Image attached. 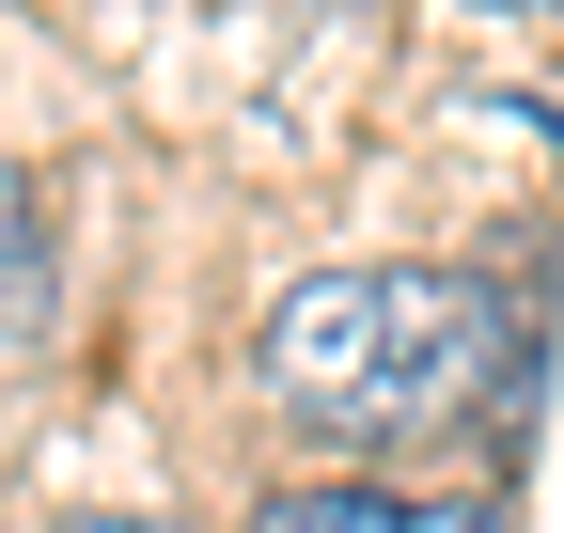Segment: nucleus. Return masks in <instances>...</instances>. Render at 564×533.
<instances>
[{"mask_svg":"<svg viewBox=\"0 0 564 533\" xmlns=\"http://www.w3.org/2000/svg\"><path fill=\"white\" fill-rule=\"evenodd\" d=\"M251 533H502V502L486 487H377V471H299L267 487Z\"/></svg>","mask_w":564,"mask_h":533,"instance_id":"nucleus-2","label":"nucleus"},{"mask_svg":"<svg viewBox=\"0 0 564 533\" xmlns=\"http://www.w3.org/2000/svg\"><path fill=\"white\" fill-rule=\"evenodd\" d=\"M486 17H564V0H486Z\"/></svg>","mask_w":564,"mask_h":533,"instance_id":"nucleus-5","label":"nucleus"},{"mask_svg":"<svg viewBox=\"0 0 564 533\" xmlns=\"http://www.w3.org/2000/svg\"><path fill=\"white\" fill-rule=\"evenodd\" d=\"M47 533H188V518H47Z\"/></svg>","mask_w":564,"mask_h":533,"instance_id":"nucleus-4","label":"nucleus"},{"mask_svg":"<svg viewBox=\"0 0 564 533\" xmlns=\"http://www.w3.org/2000/svg\"><path fill=\"white\" fill-rule=\"evenodd\" d=\"M32 298H47V236H32V173L0 157V329H32Z\"/></svg>","mask_w":564,"mask_h":533,"instance_id":"nucleus-3","label":"nucleus"},{"mask_svg":"<svg viewBox=\"0 0 564 533\" xmlns=\"http://www.w3.org/2000/svg\"><path fill=\"white\" fill-rule=\"evenodd\" d=\"M533 377V314L440 251L377 266H299L251 314V392L267 424H299L329 455H486V424Z\"/></svg>","mask_w":564,"mask_h":533,"instance_id":"nucleus-1","label":"nucleus"}]
</instances>
